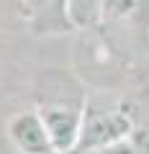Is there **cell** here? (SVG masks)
Returning a JSON list of instances; mask_svg holds the SVG:
<instances>
[{
	"instance_id": "6da1fadb",
	"label": "cell",
	"mask_w": 149,
	"mask_h": 154,
	"mask_svg": "<svg viewBox=\"0 0 149 154\" xmlns=\"http://www.w3.org/2000/svg\"><path fill=\"white\" fill-rule=\"evenodd\" d=\"M44 90L46 93H41L36 110L51 134L57 154H75L82 134L88 95L67 75H57L51 82L44 85Z\"/></svg>"
},
{
	"instance_id": "7a4b0ae2",
	"label": "cell",
	"mask_w": 149,
	"mask_h": 154,
	"mask_svg": "<svg viewBox=\"0 0 149 154\" xmlns=\"http://www.w3.org/2000/svg\"><path fill=\"white\" fill-rule=\"evenodd\" d=\"M131 134H134V118L121 100L88 98L82 134H80V144L75 154H88V152H100V149L116 146L121 141H129Z\"/></svg>"
},
{
	"instance_id": "3957f363",
	"label": "cell",
	"mask_w": 149,
	"mask_h": 154,
	"mask_svg": "<svg viewBox=\"0 0 149 154\" xmlns=\"http://www.w3.org/2000/svg\"><path fill=\"white\" fill-rule=\"evenodd\" d=\"M5 134L18 154H57L51 134L36 108L18 110L16 116H11L5 123Z\"/></svg>"
},
{
	"instance_id": "277c9868",
	"label": "cell",
	"mask_w": 149,
	"mask_h": 154,
	"mask_svg": "<svg viewBox=\"0 0 149 154\" xmlns=\"http://www.w3.org/2000/svg\"><path fill=\"white\" fill-rule=\"evenodd\" d=\"M26 21L36 36L75 31L67 16V0H21Z\"/></svg>"
},
{
	"instance_id": "5b68a950",
	"label": "cell",
	"mask_w": 149,
	"mask_h": 154,
	"mask_svg": "<svg viewBox=\"0 0 149 154\" xmlns=\"http://www.w3.org/2000/svg\"><path fill=\"white\" fill-rule=\"evenodd\" d=\"M103 3L105 0H67V16L75 31L100 26L103 21Z\"/></svg>"
}]
</instances>
